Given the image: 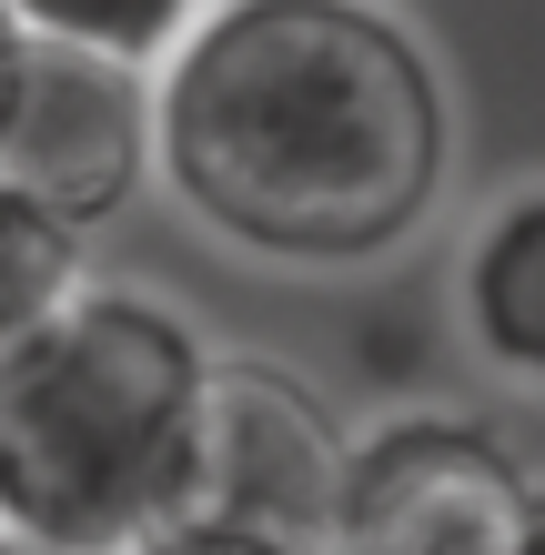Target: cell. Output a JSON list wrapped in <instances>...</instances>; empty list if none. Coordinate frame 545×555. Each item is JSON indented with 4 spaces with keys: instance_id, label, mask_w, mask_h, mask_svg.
I'll return each mask as SVG.
<instances>
[{
    "instance_id": "5",
    "label": "cell",
    "mask_w": 545,
    "mask_h": 555,
    "mask_svg": "<svg viewBox=\"0 0 545 555\" xmlns=\"http://www.w3.org/2000/svg\"><path fill=\"white\" fill-rule=\"evenodd\" d=\"M0 172L61 203L72 222H112L142 182H163V91H152V72L112 51L41 41L11 142H0Z\"/></svg>"
},
{
    "instance_id": "8",
    "label": "cell",
    "mask_w": 545,
    "mask_h": 555,
    "mask_svg": "<svg viewBox=\"0 0 545 555\" xmlns=\"http://www.w3.org/2000/svg\"><path fill=\"white\" fill-rule=\"evenodd\" d=\"M11 11L41 30V41L112 51V61H142V72H163V61L192 41V21H203L212 0H11Z\"/></svg>"
},
{
    "instance_id": "10",
    "label": "cell",
    "mask_w": 545,
    "mask_h": 555,
    "mask_svg": "<svg viewBox=\"0 0 545 555\" xmlns=\"http://www.w3.org/2000/svg\"><path fill=\"white\" fill-rule=\"evenodd\" d=\"M30 51H41V30H30L11 0H0V142H11V112H21V81H30Z\"/></svg>"
},
{
    "instance_id": "4",
    "label": "cell",
    "mask_w": 545,
    "mask_h": 555,
    "mask_svg": "<svg viewBox=\"0 0 545 555\" xmlns=\"http://www.w3.org/2000/svg\"><path fill=\"white\" fill-rule=\"evenodd\" d=\"M343 465H354V435L324 414L313 384H294L283 364H252V353H212L182 526L324 545L343 505Z\"/></svg>"
},
{
    "instance_id": "9",
    "label": "cell",
    "mask_w": 545,
    "mask_h": 555,
    "mask_svg": "<svg viewBox=\"0 0 545 555\" xmlns=\"http://www.w3.org/2000/svg\"><path fill=\"white\" fill-rule=\"evenodd\" d=\"M132 555H324V545H283V535H233V526H163Z\"/></svg>"
},
{
    "instance_id": "11",
    "label": "cell",
    "mask_w": 545,
    "mask_h": 555,
    "mask_svg": "<svg viewBox=\"0 0 545 555\" xmlns=\"http://www.w3.org/2000/svg\"><path fill=\"white\" fill-rule=\"evenodd\" d=\"M0 555H61V545H41V535H21V526H0Z\"/></svg>"
},
{
    "instance_id": "2",
    "label": "cell",
    "mask_w": 545,
    "mask_h": 555,
    "mask_svg": "<svg viewBox=\"0 0 545 555\" xmlns=\"http://www.w3.org/2000/svg\"><path fill=\"white\" fill-rule=\"evenodd\" d=\"M212 344L163 293L91 283L0 353V526L61 555H132L182 526Z\"/></svg>"
},
{
    "instance_id": "1",
    "label": "cell",
    "mask_w": 545,
    "mask_h": 555,
    "mask_svg": "<svg viewBox=\"0 0 545 555\" xmlns=\"http://www.w3.org/2000/svg\"><path fill=\"white\" fill-rule=\"evenodd\" d=\"M152 91L163 192L252 263H374L455 162L444 81L384 0H212Z\"/></svg>"
},
{
    "instance_id": "3",
    "label": "cell",
    "mask_w": 545,
    "mask_h": 555,
    "mask_svg": "<svg viewBox=\"0 0 545 555\" xmlns=\"http://www.w3.org/2000/svg\"><path fill=\"white\" fill-rule=\"evenodd\" d=\"M535 485L465 414H384L354 435L324 555H525Z\"/></svg>"
},
{
    "instance_id": "7",
    "label": "cell",
    "mask_w": 545,
    "mask_h": 555,
    "mask_svg": "<svg viewBox=\"0 0 545 555\" xmlns=\"http://www.w3.org/2000/svg\"><path fill=\"white\" fill-rule=\"evenodd\" d=\"M91 222H72L61 203H41L30 182L0 172V353L30 344L41 323H61L91 293Z\"/></svg>"
},
{
    "instance_id": "6",
    "label": "cell",
    "mask_w": 545,
    "mask_h": 555,
    "mask_svg": "<svg viewBox=\"0 0 545 555\" xmlns=\"http://www.w3.org/2000/svg\"><path fill=\"white\" fill-rule=\"evenodd\" d=\"M455 323L495 374L545 384V182L505 192V203L465 233L455 263Z\"/></svg>"
},
{
    "instance_id": "12",
    "label": "cell",
    "mask_w": 545,
    "mask_h": 555,
    "mask_svg": "<svg viewBox=\"0 0 545 555\" xmlns=\"http://www.w3.org/2000/svg\"><path fill=\"white\" fill-rule=\"evenodd\" d=\"M525 555H545V495H535V526H525Z\"/></svg>"
}]
</instances>
